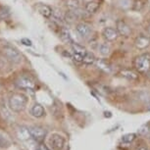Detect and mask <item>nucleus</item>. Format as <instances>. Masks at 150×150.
<instances>
[{
	"mask_svg": "<svg viewBox=\"0 0 150 150\" xmlns=\"http://www.w3.org/2000/svg\"><path fill=\"white\" fill-rule=\"evenodd\" d=\"M28 104V97L23 93H14L9 98V107L14 112H22Z\"/></svg>",
	"mask_w": 150,
	"mask_h": 150,
	"instance_id": "obj_1",
	"label": "nucleus"
},
{
	"mask_svg": "<svg viewBox=\"0 0 150 150\" xmlns=\"http://www.w3.org/2000/svg\"><path fill=\"white\" fill-rule=\"evenodd\" d=\"M134 67L137 72L140 74H146L150 70V54L143 53L137 56L134 60Z\"/></svg>",
	"mask_w": 150,
	"mask_h": 150,
	"instance_id": "obj_2",
	"label": "nucleus"
},
{
	"mask_svg": "<svg viewBox=\"0 0 150 150\" xmlns=\"http://www.w3.org/2000/svg\"><path fill=\"white\" fill-rule=\"evenodd\" d=\"M2 54L9 61L14 62V63H20L22 60V55L20 54V52L16 48L10 46V45H7V46L2 48Z\"/></svg>",
	"mask_w": 150,
	"mask_h": 150,
	"instance_id": "obj_3",
	"label": "nucleus"
},
{
	"mask_svg": "<svg viewBox=\"0 0 150 150\" xmlns=\"http://www.w3.org/2000/svg\"><path fill=\"white\" fill-rule=\"evenodd\" d=\"M16 84H17V86H18L19 88H22V89L33 90L35 87V80H33L30 76H28V75L20 76V77L17 79Z\"/></svg>",
	"mask_w": 150,
	"mask_h": 150,
	"instance_id": "obj_4",
	"label": "nucleus"
},
{
	"mask_svg": "<svg viewBox=\"0 0 150 150\" xmlns=\"http://www.w3.org/2000/svg\"><path fill=\"white\" fill-rule=\"evenodd\" d=\"M48 143L53 150H62L65 146V138L59 134H53L50 135Z\"/></svg>",
	"mask_w": 150,
	"mask_h": 150,
	"instance_id": "obj_5",
	"label": "nucleus"
},
{
	"mask_svg": "<svg viewBox=\"0 0 150 150\" xmlns=\"http://www.w3.org/2000/svg\"><path fill=\"white\" fill-rule=\"evenodd\" d=\"M116 30H118L119 35L124 38H128L132 33V29L124 20H118L116 22Z\"/></svg>",
	"mask_w": 150,
	"mask_h": 150,
	"instance_id": "obj_6",
	"label": "nucleus"
},
{
	"mask_svg": "<svg viewBox=\"0 0 150 150\" xmlns=\"http://www.w3.org/2000/svg\"><path fill=\"white\" fill-rule=\"evenodd\" d=\"M134 45H135V47L139 50L146 49L150 45V36L145 35H138L134 40Z\"/></svg>",
	"mask_w": 150,
	"mask_h": 150,
	"instance_id": "obj_7",
	"label": "nucleus"
},
{
	"mask_svg": "<svg viewBox=\"0 0 150 150\" xmlns=\"http://www.w3.org/2000/svg\"><path fill=\"white\" fill-rule=\"evenodd\" d=\"M76 30H77L79 35L83 38H88L92 32L91 26L88 24H86V23H80V24H78L77 27H76Z\"/></svg>",
	"mask_w": 150,
	"mask_h": 150,
	"instance_id": "obj_8",
	"label": "nucleus"
},
{
	"mask_svg": "<svg viewBox=\"0 0 150 150\" xmlns=\"http://www.w3.org/2000/svg\"><path fill=\"white\" fill-rule=\"evenodd\" d=\"M102 35H103V38H105V40L111 42V41H115L116 39L118 38L119 33L114 28L107 27L102 30Z\"/></svg>",
	"mask_w": 150,
	"mask_h": 150,
	"instance_id": "obj_9",
	"label": "nucleus"
},
{
	"mask_svg": "<svg viewBox=\"0 0 150 150\" xmlns=\"http://www.w3.org/2000/svg\"><path fill=\"white\" fill-rule=\"evenodd\" d=\"M30 134H32V137L35 138V140H42L45 135H46V131L43 128H41V127L38 126L30 127Z\"/></svg>",
	"mask_w": 150,
	"mask_h": 150,
	"instance_id": "obj_10",
	"label": "nucleus"
},
{
	"mask_svg": "<svg viewBox=\"0 0 150 150\" xmlns=\"http://www.w3.org/2000/svg\"><path fill=\"white\" fill-rule=\"evenodd\" d=\"M120 75L129 81H137L138 79V72L134 70H123L120 72Z\"/></svg>",
	"mask_w": 150,
	"mask_h": 150,
	"instance_id": "obj_11",
	"label": "nucleus"
},
{
	"mask_svg": "<svg viewBox=\"0 0 150 150\" xmlns=\"http://www.w3.org/2000/svg\"><path fill=\"white\" fill-rule=\"evenodd\" d=\"M17 137H18L19 139H21V140L29 139L30 137H32L30 129L25 128V127H20V128L17 129Z\"/></svg>",
	"mask_w": 150,
	"mask_h": 150,
	"instance_id": "obj_12",
	"label": "nucleus"
},
{
	"mask_svg": "<svg viewBox=\"0 0 150 150\" xmlns=\"http://www.w3.org/2000/svg\"><path fill=\"white\" fill-rule=\"evenodd\" d=\"M30 114H32L33 117H35V118H41V117H43L44 114H45L44 108L42 107V105H40V104L36 103L32 107Z\"/></svg>",
	"mask_w": 150,
	"mask_h": 150,
	"instance_id": "obj_13",
	"label": "nucleus"
},
{
	"mask_svg": "<svg viewBox=\"0 0 150 150\" xmlns=\"http://www.w3.org/2000/svg\"><path fill=\"white\" fill-rule=\"evenodd\" d=\"M99 6H100V4H99V2L97 1H94V0H91V1H88L86 3V6H84V9H86V13L88 14H93L95 13L96 11L99 9Z\"/></svg>",
	"mask_w": 150,
	"mask_h": 150,
	"instance_id": "obj_14",
	"label": "nucleus"
},
{
	"mask_svg": "<svg viewBox=\"0 0 150 150\" xmlns=\"http://www.w3.org/2000/svg\"><path fill=\"white\" fill-rule=\"evenodd\" d=\"M38 10V12L44 17V18L48 19V18H50L52 15V9L49 6H47V5H39Z\"/></svg>",
	"mask_w": 150,
	"mask_h": 150,
	"instance_id": "obj_15",
	"label": "nucleus"
},
{
	"mask_svg": "<svg viewBox=\"0 0 150 150\" xmlns=\"http://www.w3.org/2000/svg\"><path fill=\"white\" fill-rule=\"evenodd\" d=\"M78 19H79L78 14L76 13V11H74V10H70L69 12H67L64 16V20L67 23H74V22L77 21Z\"/></svg>",
	"mask_w": 150,
	"mask_h": 150,
	"instance_id": "obj_16",
	"label": "nucleus"
},
{
	"mask_svg": "<svg viewBox=\"0 0 150 150\" xmlns=\"http://www.w3.org/2000/svg\"><path fill=\"white\" fill-rule=\"evenodd\" d=\"M60 38L61 39L63 40L65 43H69V44H73L74 43V40L72 38V36H71L70 33L68 32L67 30H61L60 32Z\"/></svg>",
	"mask_w": 150,
	"mask_h": 150,
	"instance_id": "obj_17",
	"label": "nucleus"
},
{
	"mask_svg": "<svg viewBox=\"0 0 150 150\" xmlns=\"http://www.w3.org/2000/svg\"><path fill=\"white\" fill-rule=\"evenodd\" d=\"M71 46H72L74 53H77V54H80L81 56H84L87 52L86 48L81 44H78V43H75V42H74L73 44H71Z\"/></svg>",
	"mask_w": 150,
	"mask_h": 150,
	"instance_id": "obj_18",
	"label": "nucleus"
},
{
	"mask_svg": "<svg viewBox=\"0 0 150 150\" xmlns=\"http://www.w3.org/2000/svg\"><path fill=\"white\" fill-rule=\"evenodd\" d=\"M96 64H97V67L99 69H101L102 71L106 73H110V71H111V66H110V64L107 62L106 60H97L96 61Z\"/></svg>",
	"mask_w": 150,
	"mask_h": 150,
	"instance_id": "obj_19",
	"label": "nucleus"
},
{
	"mask_svg": "<svg viewBox=\"0 0 150 150\" xmlns=\"http://www.w3.org/2000/svg\"><path fill=\"white\" fill-rule=\"evenodd\" d=\"M95 62H96V58H95L94 54H93V53H91V52L87 51L86 54L83 56V63L86 64V65H92V64H94Z\"/></svg>",
	"mask_w": 150,
	"mask_h": 150,
	"instance_id": "obj_20",
	"label": "nucleus"
},
{
	"mask_svg": "<svg viewBox=\"0 0 150 150\" xmlns=\"http://www.w3.org/2000/svg\"><path fill=\"white\" fill-rule=\"evenodd\" d=\"M98 50H99V53L102 56H107L110 54L111 48H110V45L108 43H101L99 45Z\"/></svg>",
	"mask_w": 150,
	"mask_h": 150,
	"instance_id": "obj_21",
	"label": "nucleus"
},
{
	"mask_svg": "<svg viewBox=\"0 0 150 150\" xmlns=\"http://www.w3.org/2000/svg\"><path fill=\"white\" fill-rule=\"evenodd\" d=\"M138 134L141 135H150V125L144 124L138 129Z\"/></svg>",
	"mask_w": 150,
	"mask_h": 150,
	"instance_id": "obj_22",
	"label": "nucleus"
},
{
	"mask_svg": "<svg viewBox=\"0 0 150 150\" xmlns=\"http://www.w3.org/2000/svg\"><path fill=\"white\" fill-rule=\"evenodd\" d=\"M66 5L70 10H78L80 8V2H79V0H68Z\"/></svg>",
	"mask_w": 150,
	"mask_h": 150,
	"instance_id": "obj_23",
	"label": "nucleus"
},
{
	"mask_svg": "<svg viewBox=\"0 0 150 150\" xmlns=\"http://www.w3.org/2000/svg\"><path fill=\"white\" fill-rule=\"evenodd\" d=\"M135 138H137V134H128L122 137V141L124 143H132Z\"/></svg>",
	"mask_w": 150,
	"mask_h": 150,
	"instance_id": "obj_24",
	"label": "nucleus"
},
{
	"mask_svg": "<svg viewBox=\"0 0 150 150\" xmlns=\"http://www.w3.org/2000/svg\"><path fill=\"white\" fill-rule=\"evenodd\" d=\"M145 1L144 0H135L134 4V11H141L143 9Z\"/></svg>",
	"mask_w": 150,
	"mask_h": 150,
	"instance_id": "obj_25",
	"label": "nucleus"
},
{
	"mask_svg": "<svg viewBox=\"0 0 150 150\" xmlns=\"http://www.w3.org/2000/svg\"><path fill=\"white\" fill-rule=\"evenodd\" d=\"M52 16L54 17L56 20H58V21H63L65 15L62 14L61 10H59V9H52Z\"/></svg>",
	"mask_w": 150,
	"mask_h": 150,
	"instance_id": "obj_26",
	"label": "nucleus"
},
{
	"mask_svg": "<svg viewBox=\"0 0 150 150\" xmlns=\"http://www.w3.org/2000/svg\"><path fill=\"white\" fill-rule=\"evenodd\" d=\"M10 141L7 139L6 137H4L3 135L0 134V147L1 148H5V147H9L10 146Z\"/></svg>",
	"mask_w": 150,
	"mask_h": 150,
	"instance_id": "obj_27",
	"label": "nucleus"
},
{
	"mask_svg": "<svg viewBox=\"0 0 150 150\" xmlns=\"http://www.w3.org/2000/svg\"><path fill=\"white\" fill-rule=\"evenodd\" d=\"M72 58L76 62H78V63H83V56H81L80 54H77V53H73Z\"/></svg>",
	"mask_w": 150,
	"mask_h": 150,
	"instance_id": "obj_28",
	"label": "nucleus"
},
{
	"mask_svg": "<svg viewBox=\"0 0 150 150\" xmlns=\"http://www.w3.org/2000/svg\"><path fill=\"white\" fill-rule=\"evenodd\" d=\"M22 42L25 45H27V46H30V45H32V41H30V39H28V38H23Z\"/></svg>",
	"mask_w": 150,
	"mask_h": 150,
	"instance_id": "obj_29",
	"label": "nucleus"
},
{
	"mask_svg": "<svg viewBox=\"0 0 150 150\" xmlns=\"http://www.w3.org/2000/svg\"><path fill=\"white\" fill-rule=\"evenodd\" d=\"M145 75H146V77H147V79H148V80L150 81V70L148 71V72H147L146 74H145Z\"/></svg>",
	"mask_w": 150,
	"mask_h": 150,
	"instance_id": "obj_30",
	"label": "nucleus"
},
{
	"mask_svg": "<svg viewBox=\"0 0 150 150\" xmlns=\"http://www.w3.org/2000/svg\"><path fill=\"white\" fill-rule=\"evenodd\" d=\"M137 150H148L146 148V147H143V146H141V147H139V148H137Z\"/></svg>",
	"mask_w": 150,
	"mask_h": 150,
	"instance_id": "obj_31",
	"label": "nucleus"
},
{
	"mask_svg": "<svg viewBox=\"0 0 150 150\" xmlns=\"http://www.w3.org/2000/svg\"><path fill=\"white\" fill-rule=\"evenodd\" d=\"M147 30H148V33H150V24H149V26L147 27Z\"/></svg>",
	"mask_w": 150,
	"mask_h": 150,
	"instance_id": "obj_32",
	"label": "nucleus"
},
{
	"mask_svg": "<svg viewBox=\"0 0 150 150\" xmlns=\"http://www.w3.org/2000/svg\"><path fill=\"white\" fill-rule=\"evenodd\" d=\"M35 150H41V149H35Z\"/></svg>",
	"mask_w": 150,
	"mask_h": 150,
	"instance_id": "obj_33",
	"label": "nucleus"
}]
</instances>
